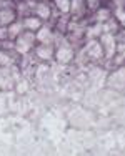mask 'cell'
Wrapping results in <instances>:
<instances>
[{
    "instance_id": "obj_9",
    "label": "cell",
    "mask_w": 125,
    "mask_h": 156,
    "mask_svg": "<svg viewBox=\"0 0 125 156\" xmlns=\"http://www.w3.org/2000/svg\"><path fill=\"white\" fill-rule=\"evenodd\" d=\"M85 50H87V53H89V57H92V58H102L104 57V48H102V43L98 42L97 38H92Z\"/></svg>"
},
{
    "instance_id": "obj_15",
    "label": "cell",
    "mask_w": 125,
    "mask_h": 156,
    "mask_svg": "<svg viewBox=\"0 0 125 156\" xmlns=\"http://www.w3.org/2000/svg\"><path fill=\"white\" fill-rule=\"evenodd\" d=\"M12 63V58H10V55L7 53V51L0 50V66H7Z\"/></svg>"
},
{
    "instance_id": "obj_1",
    "label": "cell",
    "mask_w": 125,
    "mask_h": 156,
    "mask_svg": "<svg viewBox=\"0 0 125 156\" xmlns=\"http://www.w3.org/2000/svg\"><path fill=\"white\" fill-rule=\"evenodd\" d=\"M37 43V38H35V32H30V30H24L20 35L13 40V48L18 51V53L25 55L35 47Z\"/></svg>"
},
{
    "instance_id": "obj_8",
    "label": "cell",
    "mask_w": 125,
    "mask_h": 156,
    "mask_svg": "<svg viewBox=\"0 0 125 156\" xmlns=\"http://www.w3.org/2000/svg\"><path fill=\"white\" fill-rule=\"evenodd\" d=\"M22 22H24L25 30H30V32H37L43 25V20L37 15H25L22 17Z\"/></svg>"
},
{
    "instance_id": "obj_10",
    "label": "cell",
    "mask_w": 125,
    "mask_h": 156,
    "mask_svg": "<svg viewBox=\"0 0 125 156\" xmlns=\"http://www.w3.org/2000/svg\"><path fill=\"white\" fill-rule=\"evenodd\" d=\"M34 13H35L37 17H40L42 20H47V18H50L52 9H50V5H49V3H45L43 0H40V2H35Z\"/></svg>"
},
{
    "instance_id": "obj_3",
    "label": "cell",
    "mask_w": 125,
    "mask_h": 156,
    "mask_svg": "<svg viewBox=\"0 0 125 156\" xmlns=\"http://www.w3.org/2000/svg\"><path fill=\"white\" fill-rule=\"evenodd\" d=\"M35 55H37V58H40L42 62H49L53 58L55 48H53L52 43H39V45L35 47Z\"/></svg>"
},
{
    "instance_id": "obj_13",
    "label": "cell",
    "mask_w": 125,
    "mask_h": 156,
    "mask_svg": "<svg viewBox=\"0 0 125 156\" xmlns=\"http://www.w3.org/2000/svg\"><path fill=\"white\" fill-rule=\"evenodd\" d=\"M94 17H95V22H98V23H104V22H107L108 18H110V10L98 7V9L94 12Z\"/></svg>"
},
{
    "instance_id": "obj_5",
    "label": "cell",
    "mask_w": 125,
    "mask_h": 156,
    "mask_svg": "<svg viewBox=\"0 0 125 156\" xmlns=\"http://www.w3.org/2000/svg\"><path fill=\"white\" fill-rule=\"evenodd\" d=\"M89 12L87 9V2L85 0H70V15L79 20V18H83Z\"/></svg>"
},
{
    "instance_id": "obj_19",
    "label": "cell",
    "mask_w": 125,
    "mask_h": 156,
    "mask_svg": "<svg viewBox=\"0 0 125 156\" xmlns=\"http://www.w3.org/2000/svg\"><path fill=\"white\" fill-rule=\"evenodd\" d=\"M18 87H17V90L18 91H20V93H22V91H25V87H24V85H25V81H18Z\"/></svg>"
},
{
    "instance_id": "obj_12",
    "label": "cell",
    "mask_w": 125,
    "mask_h": 156,
    "mask_svg": "<svg viewBox=\"0 0 125 156\" xmlns=\"http://www.w3.org/2000/svg\"><path fill=\"white\" fill-rule=\"evenodd\" d=\"M102 33H104V23H98V22H95L94 27H89V28H87V38H89V40L98 38Z\"/></svg>"
},
{
    "instance_id": "obj_4",
    "label": "cell",
    "mask_w": 125,
    "mask_h": 156,
    "mask_svg": "<svg viewBox=\"0 0 125 156\" xmlns=\"http://www.w3.org/2000/svg\"><path fill=\"white\" fill-rule=\"evenodd\" d=\"M55 60H57L58 63H64V65H67V63H70L73 60V57H75V53H73L72 47L68 45H62L58 47L57 50H55Z\"/></svg>"
},
{
    "instance_id": "obj_2",
    "label": "cell",
    "mask_w": 125,
    "mask_h": 156,
    "mask_svg": "<svg viewBox=\"0 0 125 156\" xmlns=\"http://www.w3.org/2000/svg\"><path fill=\"white\" fill-rule=\"evenodd\" d=\"M100 43H102V48H104V55L105 57H113V53L117 51V42H115V35L113 33H108V32H104L100 35Z\"/></svg>"
},
{
    "instance_id": "obj_7",
    "label": "cell",
    "mask_w": 125,
    "mask_h": 156,
    "mask_svg": "<svg viewBox=\"0 0 125 156\" xmlns=\"http://www.w3.org/2000/svg\"><path fill=\"white\" fill-rule=\"evenodd\" d=\"M35 38H37V42H39V43H53L55 35H53L52 28L42 25V27L35 32Z\"/></svg>"
},
{
    "instance_id": "obj_17",
    "label": "cell",
    "mask_w": 125,
    "mask_h": 156,
    "mask_svg": "<svg viewBox=\"0 0 125 156\" xmlns=\"http://www.w3.org/2000/svg\"><path fill=\"white\" fill-rule=\"evenodd\" d=\"M0 40H2V42L9 40V33H7V27H2V25H0Z\"/></svg>"
},
{
    "instance_id": "obj_14",
    "label": "cell",
    "mask_w": 125,
    "mask_h": 156,
    "mask_svg": "<svg viewBox=\"0 0 125 156\" xmlns=\"http://www.w3.org/2000/svg\"><path fill=\"white\" fill-rule=\"evenodd\" d=\"M55 9L62 13V15H67L70 13V0H53Z\"/></svg>"
},
{
    "instance_id": "obj_18",
    "label": "cell",
    "mask_w": 125,
    "mask_h": 156,
    "mask_svg": "<svg viewBox=\"0 0 125 156\" xmlns=\"http://www.w3.org/2000/svg\"><path fill=\"white\" fill-rule=\"evenodd\" d=\"M5 7H12L10 0H0V9H5Z\"/></svg>"
},
{
    "instance_id": "obj_16",
    "label": "cell",
    "mask_w": 125,
    "mask_h": 156,
    "mask_svg": "<svg viewBox=\"0 0 125 156\" xmlns=\"http://www.w3.org/2000/svg\"><path fill=\"white\" fill-rule=\"evenodd\" d=\"M85 2H87V9H89V12H95V10L102 5V0H85Z\"/></svg>"
},
{
    "instance_id": "obj_11",
    "label": "cell",
    "mask_w": 125,
    "mask_h": 156,
    "mask_svg": "<svg viewBox=\"0 0 125 156\" xmlns=\"http://www.w3.org/2000/svg\"><path fill=\"white\" fill-rule=\"evenodd\" d=\"M24 30H25V27H24V22H22V18H20V20H18V18H17V20H13L12 23L7 27V33H9V38H10V40H15Z\"/></svg>"
},
{
    "instance_id": "obj_6",
    "label": "cell",
    "mask_w": 125,
    "mask_h": 156,
    "mask_svg": "<svg viewBox=\"0 0 125 156\" xmlns=\"http://www.w3.org/2000/svg\"><path fill=\"white\" fill-rule=\"evenodd\" d=\"M18 18V13L15 10V7H5V9H0V25L2 27H9L13 20Z\"/></svg>"
}]
</instances>
